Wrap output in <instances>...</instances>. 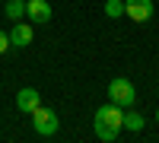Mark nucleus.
<instances>
[{
	"label": "nucleus",
	"mask_w": 159,
	"mask_h": 143,
	"mask_svg": "<svg viewBox=\"0 0 159 143\" xmlns=\"http://www.w3.org/2000/svg\"><path fill=\"white\" fill-rule=\"evenodd\" d=\"M156 124H159V108H156Z\"/></svg>",
	"instance_id": "f8f14e48"
},
{
	"label": "nucleus",
	"mask_w": 159,
	"mask_h": 143,
	"mask_svg": "<svg viewBox=\"0 0 159 143\" xmlns=\"http://www.w3.org/2000/svg\"><path fill=\"white\" fill-rule=\"evenodd\" d=\"M32 127H35V134H42V137H54L57 127H61V121H57V114L51 111V108H42V105H38V108L32 111Z\"/></svg>",
	"instance_id": "7ed1b4c3"
},
{
	"label": "nucleus",
	"mask_w": 159,
	"mask_h": 143,
	"mask_svg": "<svg viewBox=\"0 0 159 143\" xmlns=\"http://www.w3.org/2000/svg\"><path fill=\"white\" fill-rule=\"evenodd\" d=\"M7 16L19 22L25 16V0H7Z\"/></svg>",
	"instance_id": "6e6552de"
},
{
	"label": "nucleus",
	"mask_w": 159,
	"mask_h": 143,
	"mask_svg": "<svg viewBox=\"0 0 159 143\" xmlns=\"http://www.w3.org/2000/svg\"><path fill=\"white\" fill-rule=\"evenodd\" d=\"M124 124H127V131H143V114L140 111H127L124 114Z\"/></svg>",
	"instance_id": "9d476101"
},
{
	"label": "nucleus",
	"mask_w": 159,
	"mask_h": 143,
	"mask_svg": "<svg viewBox=\"0 0 159 143\" xmlns=\"http://www.w3.org/2000/svg\"><path fill=\"white\" fill-rule=\"evenodd\" d=\"M105 16L108 19H121L124 16V0H105Z\"/></svg>",
	"instance_id": "1a4fd4ad"
},
{
	"label": "nucleus",
	"mask_w": 159,
	"mask_h": 143,
	"mask_svg": "<svg viewBox=\"0 0 159 143\" xmlns=\"http://www.w3.org/2000/svg\"><path fill=\"white\" fill-rule=\"evenodd\" d=\"M124 16L134 22H147L153 16V0H124Z\"/></svg>",
	"instance_id": "20e7f679"
},
{
	"label": "nucleus",
	"mask_w": 159,
	"mask_h": 143,
	"mask_svg": "<svg viewBox=\"0 0 159 143\" xmlns=\"http://www.w3.org/2000/svg\"><path fill=\"white\" fill-rule=\"evenodd\" d=\"M38 105H42V92H38V89H32V86H22L19 92H16V108H19L22 114H32Z\"/></svg>",
	"instance_id": "39448f33"
},
{
	"label": "nucleus",
	"mask_w": 159,
	"mask_h": 143,
	"mask_svg": "<svg viewBox=\"0 0 159 143\" xmlns=\"http://www.w3.org/2000/svg\"><path fill=\"white\" fill-rule=\"evenodd\" d=\"M10 45H16V48L32 45V25H29V22H16V25H13V32H10Z\"/></svg>",
	"instance_id": "0eeeda50"
},
{
	"label": "nucleus",
	"mask_w": 159,
	"mask_h": 143,
	"mask_svg": "<svg viewBox=\"0 0 159 143\" xmlns=\"http://www.w3.org/2000/svg\"><path fill=\"white\" fill-rule=\"evenodd\" d=\"M10 48V32H0V54Z\"/></svg>",
	"instance_id": "9b49d317"
},
{
	"label": "nucleus",
	"mask_w": 159,
	"mask_h": 143,
	"mask_svg": "<svg viewBox=\"0 0 159 143\" xmlns=\"http://www.w3.org/2000/svg\"><path fill=\"white\" fill-rule=\"evenodd\" d=\"M25 16L32 22H48L51 19V3L48 0H25Z\"/></svg>",
	"instance_id": "423d86ee"
},
{
	"label": "nucleus",
	"mask_w": 159,
	"mask_h": 143,
	"mask_svg": "<svg viewBox=\"0 0 159 143\" xmlns=\"http://www.w3.org/2000/svg\"><path fill=\"white\" fill-rule=\"evenodd\" d=\"M121 127H124V108H121V105L108 102V105H102V108L96 111V137H99V140L111 143L118 134H121Z\"/></svg>",
	"instance_id": "f257e3e1"
},
{
	"label": "nucleus",
	"mask_w": 159,
	"mask_h": 143,
	"mask_svg": "<svg viewBox=\"0 0 159 143\" xmlns=\"http://www.w3.org/2000/svg\"><path fill=\"white\" fill-rule=\"evenodd\" d=\"M108 99L115 102V105H121V108H130V105H134V99H137L134 83H130V80H124V76L111 80V83H108Z\"/></svg>",
	"instance_id": "f03ea898"
}]
</instances>
